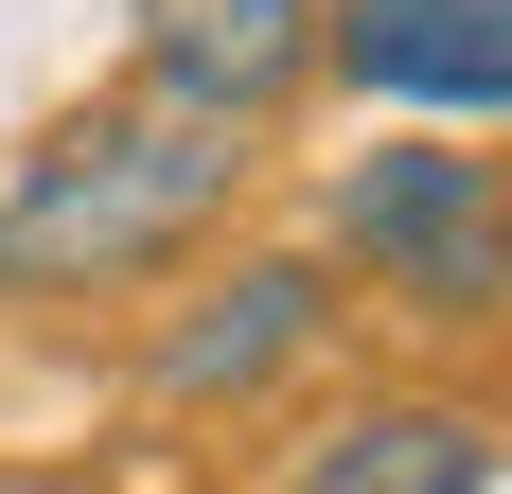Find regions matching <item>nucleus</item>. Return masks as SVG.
Listing matches in <instances>:
<instances>
[{"mask_svg":"<svg viewBox=\"0 0 512 494\" xmlns=\"http://www.w3.org/2000/svg\"><path fill=\"white\" fill-rule=\"evenodd\" d=\"M142 18V89L159 106H212V124H283L318 89V0H124Z\"/></svg>","mask_w":512,"mask_h":494,"instance_id":"3","label":"nucleus"},{"mask_svg":"<svg viewBox=\"0 0 512 494\" xmlns=\"http://www.w3.org/2000/svg\"><path fill=\"white\" fill-rule=\"evenodd\" d=\"M265 177L248 124H212V106H89V124H53L18 159V195H0V300H71V283H142L177 265L195 230H230V195Z\"/></svg>","mask_w":512,"mask_h":494,"instance_id":"1","label":"nucleus"},{"mask_svg":"<svg viewBox=\"0 0 512 494\" xmlns=\"http://www.w3.org/2000/svg\"><path fill=\"white\" fill-rule=\"evenodd\" d=\"M318 318H336V283H318L301 247H248V265H230V283H195L177 300V318H159V406H248L265 371H301L318 353Z\"/></svg>","mask_w":512,"mask_h":494,"instance_id":"4","label":"nucleus"},{"mask_svg":"<svg viewBox=\"0 0 512 494\" xmlns=\"http://www.w3.org/2000/svg\"><path fill=\"white\" fill-rule=\"evenodd\" d=\"M477 477H495V424H477V406H442V389H407V406L318 424L283 494H477Z\"/></svg>","mask_w":512,"mask_h":494,"instance_id":"6","label":"nucleus"},{"mask_svg":"<svg viewBox=\"0 0 512 494\" xmlns=\"http://www.w3.org/2000/svg\"><path fill=\"white\" fill-rule=\"evenodd\" d=\"M318 71L389 106H512V0H318Z\"/></svg>","mask_w":512,"mask_h":494,"instance_id":"5","label":"nucleus"},{"mask_svg":"<svg viewBox=\"0 0 512 494\" xmlns=\"http://www.w3.org/2000/svg\"><path fill=\"white\" fill-rule=\"evenodd\" d=\"M336 247L407 318H512V159H460V142H371L336 177Z\"/></svg>","mask_w":512,"mask_h":494,"instance_id":"2","label":"nucleus"}]
</instances>
